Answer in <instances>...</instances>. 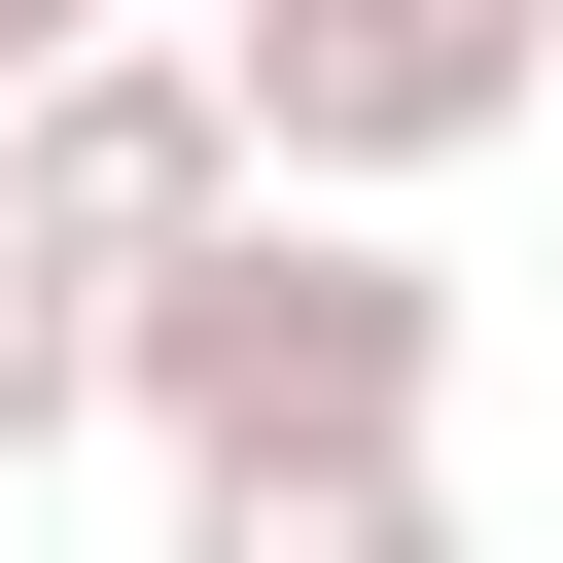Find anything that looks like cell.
<instances>
[{"label":"cell","mask_w":563,"mask_h":563,"mask_svg":"<svg viewBox=\"0 0 563 563\" xmlns=\"http://www.w3.org/2000/svg\"><path fill=\"white\" fill-rule=\"evenodd\" d=\"M422 387H457V282H422L387 211H211V246L106 317V422H141L176 493H246V457H422Z\"/></svg>","instance_id":"cell-1"},{"label":"cell","mask_w":563,"mask_h":563,"mask_svg":"<svg viewBox=\"0 0 563 563\" xmlns=\"http://www.w3.org/2000/svg\"><path fill=\"white\" fill-rule=\"evenodd\" d=\"M35 70H70V35H35V0H0V106H35Z\"/></svg>","instance_id":"cell-6"},{"label":"cell","mask_w":563,"mask_h":563,"mask_svg":"<svg viewBox=\"0 0 563 563\" xmlns=\"http://www.w3.org/2000/svg\"><path fill=\"white\" fill-rule=\"evenodd\" d=\"M70 422H106V317H70V282H35V246H0V493H35V457H70Z\"/></svg>","instance_id":"cell-5"},{"label":"cell","mask_w":563,"mask_h":563,"mask_svg":"<svg viewBox=\"0 0 563 563\" xmlns=\"http://www.w3.org/2000/svg\"><path fill=\"white\" fill-rule=\"evenodd\" d=\"M211 211H246V106H211V35H70V70L0 106V246H35L70 317H141Z\"/></svg>","instance_id":"cell-3"},{"label":"cell","mask_w":563,"mask_h":563,"mask_svg":"<svg viewBox=\"0 0 563 563\" xmlns=\"http://www.w3.org/2000/svg\"><path fill=\"white\" fill-rule=\"evenodd\" d=\"M176 563H457V457H246L176 493Z\"/></svg>","instance_id":"cell-4"},{"label":"cell","mask_w":563,"mask_h":563,"mask_svg":"<svg viewBox=\"0 0 563 563\" xmlns=\"http://www.w3.org/2000/svg\"><path fill=\"white\" fill-rule=\"evenodd\" d=\"M211 106H246V211H387V176L528 141V106H563V35H528V0H246V35H211Z\"/></svg>","instance_id":"cell-2"}]
</instances>
